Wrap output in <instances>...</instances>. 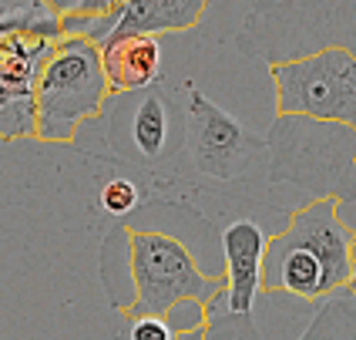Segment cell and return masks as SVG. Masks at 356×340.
Segmentation results:
<instances>
[{
    "label": "cell",
    "instance_id": "obj_1",
    "mask_svg": "<svg viewBox=\"0 0 356 340\" xmlns=\"http://www.w3.org/2000/svg\"><path fill=\"white\" fill-rule=\"evenodd\" d=\"M356 273V233L343 222L337 199L302 202L269 236L262 293L326 303L343 297Z\"/></svg>",
    "mask_w": 356,
    "mask_h": 340
},
{
    "label": "cell",
    "instance_id": "obj_2",
    "mask_svg": "<svg viewBox=\"0 0 356 340\" xmlns=\"http://www.w3.org/2000/svg\"><path fill=\"white\" fill-rule=\"evenodd\" d=\"M269 206L282 189H296L313 199H356V132L346 125L313 121L302 115H276L269 135Z\"/></svg>",
    "mask_w": 356,
    "mask_h": 340
},
{
    "label": "cell",
    "instance_id": "obj_3",
    "mask_svg": "<svg viewBox=\"0 0 356 340\" xmlns=\"http://www.w3.org/2000/svg\"><path fill=\"white\" fill-rule=\"evenodd\" d=\"M236 47L269 68L323 51L356 58V0H256L238 27Z\"/></svg>",
    "mask_w": 356,
    "mask_h": 340
},
{
    "label": "cell",
    "instance_id": "obj_4",
    "mask_svg": "<svg viewBox=\"0 0 356 340\" xmlns=\"http://www.w3.org/2000/svg\"><path fill=\"white\" fill-rule=\"evenodd\" d=\"M101 135L118 162L152 176L159 185H175V159L185 155V105L175 101L165 78L141 91L111 95L101 111Z\"/></svg>",
    "mask_w": 356,
    "mask_h": 340
},
{
    "label": "cell",
    "instance_id": "obj_5",
    "mask_svg": "<svg viewBox=\"0 0 356 340\" xmlns=\"http://www.w3.org/2000/svg\"><path fill=\"white\" fill-rule=\"evenodd\" d=\"M128 270L124 280L131 286V303L124 307V317H168L178 303H198L205 314L222 297L225 280L222 273H205L198 256L188 249L181 236L128 226Z\"/></svg>",
    "mask_w": 356,
    "mask_h": 340
},
{
    "label": "cell",
    "instance_id": "obj_6",
    "mask_svg": "<svg viewBox=\"0 0 356 340\" xmlns=\"http://www.w3.org/2000/svg\"><path fill=\"white\" fill-rule=\"evenodd\" d=\"M111 98L108 75L101 64V47L88 38H64L51 47L38 78V139L74 141L84 121L101 118Z\"/></svg>",
    "mask_w": 356,
    "mask_h": 340
},
{
    "label": "cell",
    "instance_id": "obj_7",
    "mask_svg": "<svg viewBox=\"0 0 356 340\" xmlns=\"http://www.w3.org/2000/svg\"><path fill=\"white\" fill-rule=\"evenodd\" d=\"M185 159L198 176L225 185H238L256 172L259 162L269 165L266 139L252 135L242 121L222 105L188 84L185 101Z\"/></svg>",
    "mask_w": 356,
    "mask_h": 340
},
{
    "label": "cell",
    "instance_id": "obj_8",
    "mask_svg": "<svg viewBox=\"0 0 356 340\" xmlns=\"http://www.w3.org/2000/svg\"><path fill=\"white\" fill-rule=\"evenodd\" d=\"M276 115H302L313 121L346 125L356 132V58L323 51L313 58L273 64Z\"/></svg>",
    "mask_w": 356,
    "mask_h": 340
},
{
    "label": "cell",
    "instance_id": "obj_9",
    "mask_svg": "<svg viewBox=\"0 0 356 340\" xmlns=\"http://www.w3.org/2000/svg\"><path fill=\"white\" fill-rule=\"evenodd\" d=\"M58 40L14 34L0 47V139H38V78Z\"/></svg>",
    "mask_w": 356,
    "mask_h": 340
},
{
    "label": "cell",
    "instance_id": "obj_10",
    "mask_svg": "<svg viewBox=\"0 0 356 340\" xmlns=\"http://www.w3.org/2000/svg\"><path fill=\"white\" fill-rule=\"evenodd\" d=\"M218 242H222V263H225L222 270L225 290L218 303L229 317L249 320L256 314L259 293H262V260H266L269 236L259 219L236 216L218 233Z\"/></svg>",
    "mask_w": 356,
    "mask_h": 340
},
{
    "label": "cell",
    "instance_id": "obj_11",
    "mask_svg": "<svg viewBox=\"0 0 356 340\" xmlns=\"http://www.w3.org/2000/svg\"><path fill=\"white\" fill-rule=\"evenodd\" d=\"M101 64H104L111 95H124V91H141V88L159 84L165 51H161V40L152 34H128V38H111L101 44Z\"/></svg>",
    "mask_w": 356,
    "mask_h": 340
},
{
    "label": "cell",
    "instance_id": "obj_12",
    "mask_svg": "<svg viewBox=\"0 0 356 340\" xmlns=\"http://www.w3.org/2000/svg\"><path fill=\"white\" fill-rule=\"evenodd\" d=\"M0 34H40L47 40H60L64 24L47 0H0Z\"/></svg>",
    "mask_w": 356,
    "mask_h": 340
},
{
    "label": "cell",
    "instance_id": "obj_13",
    "mask_svg": "<svg viewBox=\"0 0 356 340\" xmlns=\"http://www.w3.org/2000/svg\"><path fill=\"white\" fill-rule=\"evenodd\" d=\"M296 340H356V307L353 297H333V300L319 303L313 320L306 323V330Z\"/></svg>",
    "mask_w": 356,
    "mask_h": 340
},
{
    "label": "cell",
    "instance_id": "obj_14",
    "mask_svg": "<svg viewBox=\"0 0 356 340\" xmlns=\"http://www.w3.org/2000/svg\"><path fill=\"white\" fill-rule=\"evenodd\" d=\"M141 202H145V192H141L138 179H131V176H115L98 192V206L108 216H118V222L131 219V212H138Z\"/></svg>",
    "mask_w": 356,
    "mask_h": 340
},
{
    "label": "cell",
    "instance_id": "obj_15",
    "mask_svg": "<svg viewBox=\"0 0 356 340\" xmlns=\"http://www.w3.org/2000/svg\"><path fill=\"white\" fill-rule=\"evenodd\" d=\"M58 17H104L115 14L124 0H47Z\"/></svg>",
    "mask_w": 356,
    "mask_h": 340
},
{
    "label": "cell",
    "instance_id": "obj_16",
    "mask_svg": "<svg viewBox=\"0 0 356 340\" xmlns=\"http://www.w3.org/2000/svg\"><path fill=\"white\" fill-rule=\"evenodd\" d=\"M131 340H175V330L165 317H135L128 327Z\"/></svg>",
    "mask_w": 356,
    "mask_h": 340
},
{
    "label": "cell",
    "instance_id": "obj_17",
    "mask_svg": "<svg viewBox=\"0 0 356 340\" xmlns=\"http://www.w3.org/2000/svg\"><path fill=\"white\" fill-rule=\"evenodd\" d=\"M175 340H205V327H198V330H188V334H175Z\"/></svg>",
    "mask_w": 356,
    "mask_h": 340
},
{
    "label": "cell",
    "instance_id": "obj_18",
    "mask_svg": "<svg viewBox=\"0 0 356 340\" xmlns=\"http://www.w3.org/2000/svg\"><path fill=\"white\" fill-rule=\"evenodd\" d=\"M346 297H356V273H353V280H350V286H346Z\"/></svg>",
    "mask_w": 356,
    "mask_h": 340
}]
</instances>
